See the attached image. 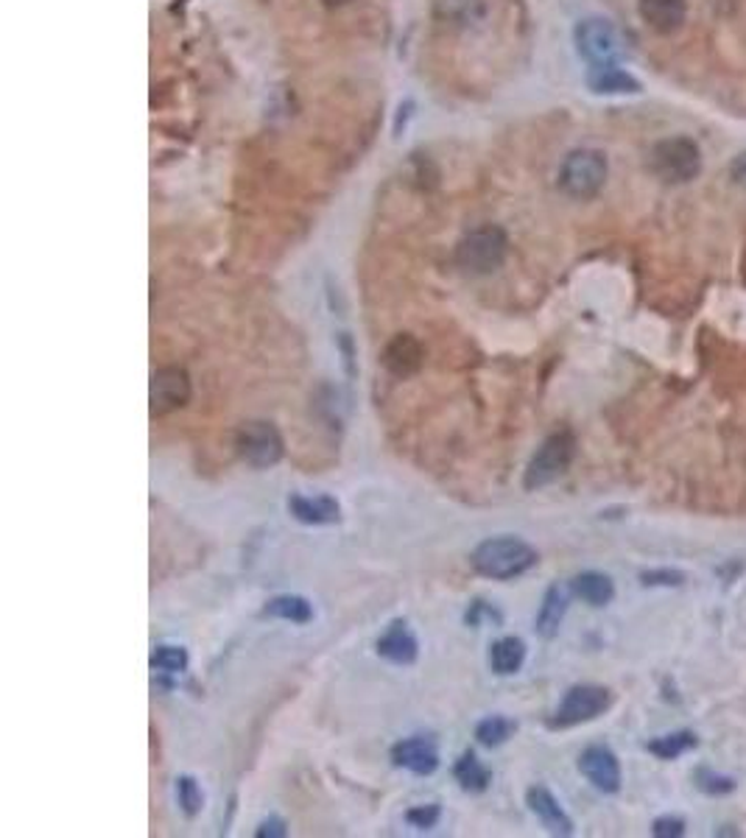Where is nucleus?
Listing matches in <instances>:
<instances>
[{
    "label": "nucleus",
    "mask_w": 746,
    "mask_h": 838,
    "mask_svg": "<svg viewBox=\"0 0 746 838\" xmlns=\"http://www.w3.org/2000/svg\"><path fill=\"white\" fill-rule=\"evenodd\" d=\"M540 562L537 551L520 537H489L478 542L476 551L470 553V565L478 576L493 581H509L523 576Z\"/></svg>",
    "instance_id": "nucleus-1"
},
{
    "label": "nucleus",
    "mask_w": 746,
    "mask_h": 838,
    "mask_svg": "<svg viewBox=\"0 0 746 838\" xmlns=\"http://www.w3.org/2000/svg\"><path fill=\"white\" fill-rule=\"evenodd\" d=\"M506 252H509L506 232L500 227L484 225L461 238L459 247H456V266L476 277L493 275V271H498L504 266Z\"/></svg>",
    "instance_id": "nucleus-2"
},
{
    "label": "nucleus",
    "mask_w": 746,
    "mask_h": 838,
    "mask_svg": "<svg viewBox=\"0 0 746 838\" xmlns=\"http://www.w3.org/2000/svg\"><path fill=\"white\" fill-rule=\"evenodd\" d=\"M576 459V437L570 431H557L546 439V442L537 448V453L531 456L526 467V476H523V487L528 492L535 489L551 487L554 481L565 476L570 470Z\"/></svg>",
    "instance_id": "nucleus-3"
},
{
    "label": "nucleus",
    "mask_w": 746,
    "mask_h": 838,
    "mask_svg": "<svg viewBox=\"0 0 746 838\" xmlns=\"http://www.w3.org/2000/svg\"><path fill=\"white\" fill-rule=\"evenodd\" d=\"M607 182V157L596 149H576L559 166V190L576 201L601 193Z\"/></svg>",
    "instance_id": "nucleus-4"
},
{
    "label": "nucleus",
    "mask_w": 746,
    "mask_h": 838,
    "mask_svg": "<svg viewBox=\"0 0 746 838\" xmlns=\"http://www.w3.org/2000/svg\"><path fill=\"white\" fill-rule=\"evenodd\" d=\"M236 453L252 470H269V467L282 461L286 442H282V433L277 431V426H271L266 419H252V422H243L238 428Z\"/></svg>",
    "instance_id": "nucleus-5"
},
{
    "label": "nucleus",
    "mask_w": 746,
    "mask_h": 838,
    "mask_svg": "<svg viewBox=\"0 0 746 838\" xmlns=\"http://www.w3.org/2000/svg\"><path fill=\"white\" fill-rule=\"evenodd\" d=\"M651 171L666 184H685L699 177L702 154L690 138L660 140L651 151Z\"/></svg>",
    "instance_id": "nucleus-6"
},
{
    "label": "nucleus",
    "mask_w": 746,
    "mask_h": 838,
    "mask_svg": "<svg viewBox=\"0 0 746 838\" xmlns=\"http://www.w3.org/2000/svg\"><path fill=\"white\" fill-rule=\"evenodd\" d=\"M613 705V694L601 685H574L568 694L559 701L557 712L551 716L548 727L554 729H568L579 727V724L593 721V718L601 716L604 710H609Z\"/></svg>",
    "instance_id": "nucleus-7"
},
{
    "label": "nucleus",
    "mask_w": 746,
    "mask_h": 838,
    "mask_svg": "<svg viewBox=\"0 0 746 838\" xmlns=\"http://www.w3.org/2000/svg\"><path fill=\"white\" fill-rule=\"evenodd\" d=\"M576 48L590 64H615L624 57V40L609 20L587 18L574 31Z\"/></svg>",
    "instance_id": "nucleus-8"
},
{
    "label": "nucleus",
    "mask_w": 746,
    "mask_h": 838,
    "mask_svg": "<svg viewBox=\"0 0 746 838\" xmlns=\"http://www.w3.org/2000/svg\"><path fill=\"white\" fill-rule=\"evenodd\" d=\"M193 386H190V375L182 367H162L151 375L149 386V402L151 417H166V413L179 411L190 402Z\"/></svg>",
    "instance_id": "nucleus-9"
},
{
    "label": "nucleus",
    "mask_w": 746,
    "mask_h": 838,
    "mask_svg": "<svg viewBox=\"0 0 746 838\" xmlns=\"http://www.w3.org/2000/svg\"><path fill=\"white\" fill-rule=\"evenodd\" d=\"M579 771L601 794H618L620 782H624L618 758H615L613 749L601 747V744H593L579 755Z\"/></svg>",
    "instance_id": "nucleus-10"
},
{
    "label": "nucleus",
    "mask_w": 746,
    "mask_h": 838,
    "mask_svg": "<svg viewBox=\"0 0 746 838\" xmlns=\"http://www.w3.org/2000/svg\"><path fill=\"white\" fill-rule=\"evenodd\" d=\"M391 764L417 777H428L439 769V749L431 736H414L391 747Z\"/></svg>",
    "instance_id": "nucleus-11"
},
{
    "label": "nucleus",
    "mask_w": 746,
    "mask_h": 838,
    "mask_svg": "<svg viewBox=\"0 0 746 838\" xmlns=\"http://www.w3.org/2000/svg\"><path fill=\"white\" fill-rule=\"evenodd\" d=\"M380 363L389 375H395L397 380H408L422 369L425 363V350L419 345V339H414L411 333H397L389 345L380 352Z\"/></svg>",
    "instance_id": "nucleus-12"
},
{
    "label": "nucleus",
    "mask_w": 746,
    "mask_h": 838,
    "mask_svg": "<svg viewBox=\"0 0 746 838\" xmlns=\"http://www.w3.org/2000/svg\"><path fill=\"white\" fill-rule=\"evenodd\" d=\"M375 649H378V655L384 657L386 662L402 668L414 666L419 657V644L417 638H414L411 629H408L406 620H391V623L386 626V632L378 638V644H375Z\"/></svg>",
    "instance_id": "nucleus-13"
},
{
    "label": "nucleus",
    "mask_w": 746,
    "mask_h": 838,
    "mask_svg": "<svg viewBox=\"0 0 746 838\" xmlns=\"http://www.w3.org/2000/svg\"><path fill=\"white\" fill-rule=\"evenodd\" d=\"M288 511L302 526H336L341 520V503L334 495H291Z\"/></svg>",
    "instance_id": "nucleus-14"
},
{
    "label": "nucleus",
    "mask_w": 746,
    "mask_h": 838,
    "mask_svg": "<svg viewBox=\"0 0 746 838\" xmlns=\"http://www.w3.org/2000/svg\"><path fill=\"white\" fill-rule=\"evenodd\" d=\"M526 805H528V810L540 819V825L551 832V836H574V821H570V816L565 814L559 799L554 797L546 786L528 788Z\"/></svg>",
    "instance_id": "nucleus-15"
},
{
    "label": "nucleus",
    "mask_w": 746,
    "mask_h": 838,
    "mask_svg": "<svg viewBox=\"0 0 746 838\" xmlns=\"http://www.w3.org/2000/svg\"><path fill=\"white\" fill-rule=\"evenodd\" d=\"M637 12L657 34H674L683 29L688 18V3L685 0H637Z\"/></svg>",
    "instance_id": "nucleus-16"
},
{
    "label": "nucleus",
    "mask_w": 746,
    "mask_h": 838,
    "mask_svg": "<svg viewBox=\"0 0 746 838\" xmlns=\"http://www.w3.org/2000/svg\"><path fill=\"white\" fill-rule=\"evenodd\" d=\"M587 87L598 96H624V92H640V81L631 79L618 64H590L587 70Z\"/></svg>",
    "instance_id": "nucleus-17"
},
{
    "label": "nucleus",
    "mask_w": 746,
    "mask_h": 838,
    "mask_svg": "<svg viewBox=\"0 0 746 838\" xmlns=\"http://www.w3.org/2000/svg\"><path fill=\"white\" fill-rule=\"evenodd\" d=\"M565 612H568V590L563 585H551L546 590V596H543L540 612H537V635L546 640L557 638Z\"/></svg>",
    "instance_id": "nucleus-18"
},
{
    "label": "nucleus",
    "mask_w": 746,
    "mask_h": 838,
    "mask_svg": "<svg viewBox=\"0 0 746 838\" xmlns=\"http://www.w3.org/2000/svg\"><path fill=\"white\" fill-rule=\"evenodd\" d=\"M570 592L590 607H607L615 598V585L609 576L598 573V570H585L570 579Z\"/></svg>",
    "instance_id": "nucleus-19"
},
{
    "label": "nucleus",
    "mask_w": 746,
    "mask_h": 838,
    "mask_svg": "<svg viewBox=\"0 0 746 838\" xmlns=\"http://www.w3.org/2000/svg\"><path fill=\"white\" fill-rule=\"evenodd\" d=\"M149 666L160 677L162 688H173V679L188 671V651L182 646H157Z\"/></svg>",
    "instance_id": "nucleus-20"
},
{
    "label": "nucleus",
    "mask_w": 746,
    "mask_h": 838,
    "mask_svg": "<svg viewBox=\"0 0 746 838\" xmlns=\"http://www.w3.org/2000/svg\"><path fill=\"white\" fill-rule=\"evenodd\" d=\"M526 662V644L520 638H500L489 649V666L498 677H511Z\"/></svg>",
    "instance_id": "nucleus-21"
},
{
    "label": "nucleus",
    "mask_w": 746,
    "mask_h": 838,
    "mask_svg": "<svg viewBox=\"0 0 746 838\" xmlns=\"http://www.w3.org/2000/svg\"><path fill=\"white\" fill-rule=\"evenodd\" d=\"M454 777L467 794H484L493 782V771L478 760L476 752H465L454 766Z\"/></svg>",
    "instance_id": "nucleus-22"
},
{
    "label": "nucleus",
    "mask_w": 746,
    "mask_h": 838,
    "mask_svg": "<svg viewBox=\"0 0 746 838\" xmlns=\"http://www.w3.org/2000/svg\"><path fill=\"white\" fill-rule=\"evenodd\" d=\"M263 615H269V618L291 620V623L302 626L314 620V607H310V601L305 596H277L266 603Z\"/></svg>",
    "instance_id": "nucleus-23"
},
{
    "label": "nucleus",
    "mask_w": 746,
    "mask_h": 838,
    "mask_svg": "<svg viewBox=\"0 0 746 838\" xmlns=\"http://www.w3.org/2000/svg\"><path fill=\"white\" fill-rule=\"evenodd\" d=\"M515 732H517V721H511V718H506V716H489L476 724V741L487 749L504 747Z\"/></svg>",
    "instance_id": "nucleus-24"
},
{
    "label": "nucleus",
    "mask_w": 746,
    "mask_h": 838,
    "mask_svg": "<svg viewBox=\"0 0 746 838\" xmlns=\"http://www.w3.org/2000/svg\"><path fill=\"white\" fill-rule=\"evenodd\" d=\"M696 744H699V738H696L690 729H679V732H668V736L655 738V741H649L646 749H649L651 755H657L660 760H677L679 755L696 749Z\"/></svg>",
    "instance_id": "nucleus-25"
},
{
    "label": "nucleus",
    "mask_w": 746,
    "mask_h": 838,
    "mask_svg": "<svg viewBox=\"0 0 746 838\" xmlns=\"http://www.w3.org/2000/svg\"><path fill=\"white\" fill-rule=\"evenodd\" d=\"M173 791H177V802L179 808H182L185 816H199L201 808H205V791H201L199 780L190 775H182L177 777V786H173Z\"/></svg>",
    "instance_id": "nucleus-26"
},
{
    "label": "nucleus",
    "mask_w": 746,
    "mask_h": 838,
    "mask_svg": "<svg viewBox=\"0 0 746 838\" xmlns=\"http://www.w3.org/2000/svg\"><path fill=\"white\" fill-rule=\"evenodd\" d=\"M696 788L705 794H710V797H727V794L735 791V780L727 775H718V771L707 769V766H702V769H696Z\"/></svg>",
    "instance_id": "nucleus-27"
},
{
    "label": "nucleus",
    "mask_w": 746,
    "mask_h": 838,
    "mask_svg": "<svg viewBox=\"0 0 746 838\" xmlns=\"http://www.w3.org/2000/svg\"><path fill=\"white\" fill-rule=\"evenodd\" d=\"M442 819V808L437 802L431 805H414V808L406 810V821L417 830H431L437 827V821Z\"/></svg>",
    "instance_id": "nucleus-28"
},
{
    "label": "nucleus",
    "mask_w": 746,
    "mask_h": 838,
    "mask_svg": "<svg viewBox=\"0 0 746 838\" xmlns=\"http://www.w3.org/2000/svg\"><path fill=\"white\" fill-rule=\"evenodd\" d=\"M644 587H679L685 581V573L672 568H657V570H644L640 573Z\"/></svg>",
    "instance_id": "nucleus-29"
},
{
    "label": "nucleus",
    "mask_w": 746,
    "mask_h": 838,
    "mask_svg": "<svg viewBox=\"0 0 746 838\" xmlns=\"http://www.w3.org/2000/svg\"><path fill=\"white\" fill-rule=\"evenodd\" d=\"M465 620H467V623H470V626H478V623H481V620H493L495 626H500V620H504V615H500L495 607H489L487 601H481V598H478V601H473V603H470V609H467Z\"/></svg>",
    "instance_id": "nucleus-30"
},
{
    "label": "nucleus",
    "mask_w": 746,
    "mask_h": 838,
    "mask_svg": "<svg viewBox=\"0 0 746 838\" xmlns=\"http://www.w3.org/2000/svg\"><path fill=\"white\" fill-rule=\"evenodd\" d=\"M651 836H657V838L685 836V819H679V816H660V819L651 825Z\"/></svg>",
    "instance_id": "nucleus-31"
},
{
    "label": "nucleus",
    "mask_w": 746,
    "mask_h": 838,
    "mask_svg": "<svg viewBox=\"0 0 746 838\" xmlns=\"http://www.w3.org/2000/svg\"><path fill=\"white\" fill-rule=\"evenodd\" d=\"M336 347H339L341 363H345L347 375H350V378H352V375L358 372V367H356V345H352L350 333H339V336H336Z\"/></svg>",
    "instance_id": "nucleus-32"
},
{
    "label": "nucleus",
    "mask_w": 746,
    "mask_h": 838,
    "mask_svg": "<svg viewBox=\"0 0 746 838\" xmlns=\"http://www.w3.org/2000/svg\"><path fill=\"white\" fill-rule=\"evenodd\" d=\"M255 836H258V838H286L288 825L280 819V816H269V819L260 821L258 830H255Z\"/></svg>",
    "instance_id": "nucleus-33"
},
{
    "label": "nucleus",
    "mask_w": 746,
    "mask_h": 838,
    "mask_svg": "<svg viewBox=\"0 0 746 838\" xmlns=\"http://www.w3.org/2000/svg\"><path fill=\"white\" fill-rule=\"evenodd\" d=\"M729 179H733L738 188H746V151L733 160V166H729Z\"/></svg>",
    "instance_id": "nucleus-34"
},
{
    "label": "nucleus",
    "mask_w": 746,
    "mask_h": 838,
    "mask_svg": "<svg viewBox=\"0 0 746 838\" xmlns=\"http://www.w3.org/2000/svg\"><path fill=\"white\" fill-rule=\"evenodd\" d=\"M322 3H325V7H328V9H341V7H347V3H350V0H322Z\"/></svg>",
    "instance_id": "nucleus-35"
}]
</instances>
